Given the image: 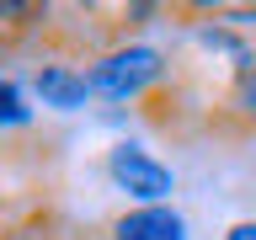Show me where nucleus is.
Returning a JSON list of instances; mask_svg holds the SVG:
<instances>
[{
    "label": "nucleus",
    "instance_id": "3",
    "mask_svg": "<svg viewBox=\"0 0 256 240\" xmlns=\"http://www.w3.org/2000/svg\"><path fill=\"white\" fill-rule=\"evenodd\" d=\"M32 91H38V102L54 107V112H80L96 96L91 91V70H80V64H70V59H38Z\"/></svg>",
    "mask_w": 256,
    "mask_h": 240
},
{
    "label": "nucleus",
    "instance_id": "1",
    "mask_svg": "<svg viewBox=\"0 0 256 240\" xmlns=\"http://www.w3.org/2000/svg\"><path fill=\"white\" fill-rule=\"evenodd\" d=\"M176 80V64L166 48L155 43H123L112 48V54H102V59L91 64V91L102 96V102H150V96L160 91V86H171Z\"/></svg>",
    "mask_w": 256,
    "mask_h": 240
},
{
    "label": "nucleus",
    "instance_id": "5",
    "mask_svg": "<svg viewBox=\"0 0 256 240\" xmlns=\"http://www.w3.org/2000/svg\"><path fill=\"white\" fill-rule=\"evenodd\" d=\"M6 240H80L70 224L54 214L48 203H32V208H6ZM91 240V235H86Z\"/></svg>",
    "mask_w": 256,
    "mask_h": 240
},
{
    "label": "nucleus",
    "instance_id": "2",
    "mask_svg": "<svg viewBox=\"0 0 256 240\" xmlns=\"http://www.w3.org/2000/svg\"><path fill=\"white\" fill-rule=\"evenodd\" d=\"M107 182H112L118 192H128L134 208L166 203V198L176 192L171 166H160L150 150H139V144H112V150H107Z\"/></svg>",
    "mask_w": 256,
    "mask_h": 240
},
{
    "label": "nucleus",
    "instance_id": "4",
    "mask_svg": "<svg viewBox=\"0 0 256 240\" xmlns=\"http://www.w3.org/2000/svg\"><path fill=\"white\" fill-rule=\"evenodd\" d=\"M102 230H107V240H187V219H182L171 203L123 208V214H112Z\"/></svg>",
    "mask_w": 256,
    "mask_h": 240
},
{
    "label": "nucleus",
    "instance_id": "6",
    "mask_svg": "<svg viewBox=\"0 0 256 240\" xmlns=\"http://www.w3.org/2000/svg\"><path fill=\"white\" fill-rule=\"evenodd\" d=\"M27 96H22V80L16 75H6V86H0V123L6 128H27Z\"/></svg>",
    "mask_w": 256,
    "mask_h": 240
},
{
    "label": "nucleus",
    "instance_id": "7",
    "mask_svg": "<svg viewBox=\"0 0 256 240\" xmlns=\"http://www.w3.org/2000/svg\"><path fill=\"white\" fill-rule=\"evenodd\" d=\"M224 240H256V219H240V224H230V230H224Z\"/></svg>",
    "mask_w": 256,
    "mask_h": 240
}]
</instances>
